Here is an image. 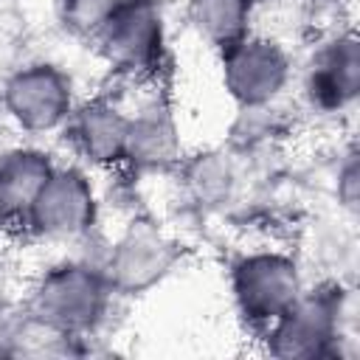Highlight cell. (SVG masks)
<instances>
[{
	"label": "cell",
	"instance_id": "cell-3",
	"mask_svg": "<svg viewBox=\"0 0 360 360\" xmlns=\"http://www.w3.org/2000/svg\"><path fill=\"white\" fill-rule=\"evenodd\" d=\"M104 59L127 73L155 68L163 48V17L155 0H118L93 31Z\"/></svg>",
	"mask_w": 360,
	"mask_h": 360
},
{
	"label": "cell",
	"instance_id": "cell-7",
	"mask_svg": "<svg viewBox=\"0 0 360 360\" xmlns=\"http://www.w3.org/2000/svg\"><path fill=\"white\" fill-rule=\"evenodd\" d=\"M340 298L332 292H301L270 326V352L278 357H321L340 338Z\"/></svg>",
	"mask_w": 360,
	"mask_h": 360
},
{
	"label": "cell",
	"instance_id": "cell-5",
	"mask_svg": "<svg viewBox=\"0 0 360 360\" xmlns=\"http://www.w3.org/2000/svg\"><path fill=\"white\" fill-rule=\"evenodd\" d=\"M222 79L228 93L245 104L259 107L273 101L290 76V59L273 39L264 37H239L222 48Z\"/></svg>",
	"mask_w": 360,
	"mask_h": 360
},
{
	"label": "cell",
	"instance_id": "cell-15",
	"mask_svg": "<svg viewBox=\"0 0 360 360\" xmlns=\"http://www.w3.org/2000/svg\"><path fill=\"white\" fill-rule=\"evenodd\" d=\"M3 225H6V222H3V208H0V228H3Z\"/></svg>",
	"mask_w": 360,
	"mask_h": 360
},
{
	"label": "cell",
	"instance_id": "cell-6",
	"mask_svg": "<svg viewBox=\"0 0 360 360\" xmlns=\"http://www.w3.org/2000/svg\"><path fill=\"white\" fill-rule=\"evenodd\" d=\"M96 219V194L79 169H53L37 194L25 225L48 239H76Z\"/></svg>",
	"mask_w": 360,
	"mask_h": 360
},
{
	"label": "cell",
	"instance_id": "cell-9",
	"mask_svg": "<svg viewBox=\"0 0 360 360\" xmlns=\"http://www.w3.org/2000/svg\"><path fill=\"white\" fill-rule=\"evenodd\" d=\"M70 138L76 149L93 163H115L124 160L127 127L129 118L112 107L110 101H90L70 112L68 118Z\"/></svg>",
	"mask_w": 360,
	"mask_h": 360
},
{
	"label": "cell",
	"instance_id": "cell-11",
	"mask_svg": "<svg viewBox=\"0 0 360 360\" xmlns=\"http://www.w3.org/2000/svg\"><path fill=\"white\" fill-rule=\"evenodd\" d=\"M360 87V51L354 34L338 37L312 68L309 90L321 107H346Z\"/></svg>",
	"mask_w": 360,
	"mask_h": 360
},
{
	"label": "cell",
	"instance_id": "cell-12",
	"mask_svg": "<svg viewBox=\"0 0 360 360\" xmlns=\"http://www.w3.org/2000/svg\"><path fill=\"white\" fill-rule=\"evenodd\" d=\"M174 155H177V132L166 110L149 107L135 118H129L124 160L143 169H158L174 160Z\"/></svg>",
	"mask_w": 360,
	"mask_h": 360
},
{
	"label": "cell",
	"instance_id": "cell-13",
	"mask_svg": "<svg viewBox=\"0 0 360 360\" xmlns=\"http://www.w3.org/2000/svg\"><path fill=\"white\" fill-rule=\"evenodd\" d=\"M250 0H188V20L200 37L225 48L245 37Z\"/></svg>",
	"mask_w": 360,
	"mask_h": 360
},
{
	"label": "cell",
	"instance_id": "cell-1",
	"mask_svg": "<svg viewBox=\"0 0 360 360\" xmlns=\"http://www.w3.org/2000/svg\"><path fill=\"white\" fill-rule=\"evenodd\" d=\"M110 281L87 264H59L31 290V318L59 338L90 332L110 298Z\"/></svg>",
	"mask_w": 360,
	"mask_h": 360
},
{
	"label": "cell",
	"instance_id": "cell-4",
	"mask_svg": "<svg viewBox=\"0 0 360 360\" xmlns=\"http://www.w3.org/2000/svg\"><path fill=\"white\" fill-rule=\"evenodd\" d=\"M3 107L17 127L28 132H48L70 118L73 84L56 65H28L8 76L3 87Z\"/></svg>",
	"mask_w": 360,
	"mask_h": 360
},
{
	"label": "cell",
	"instance_id": "cell-10",
	"mask_svg": "<svg viewBox=\"0 0 360 360\" xmlns=\"http://www.w3.org/2000/svg\"><path fill=\"white\" fill-rule=\"evenodd\" d=\"M56 166L45 152L37 149H11L0 158V208L3 222H20L25 225L28 211L42 191L45 180L51 177Z\"/></svg>",
	"mask_w": 360,
	"mask_h": 360
},
{
	"label": "cell",
	"instance_id": "cell-2",
	"mask_svg": "<svg viewBox=\"0 0 360 360\" xmlns=\"http://www.w3.org/2000/svg\"><path fill=\"white\" fill-rule=\"evenodd\" d=\"M231 287L242 318L256 326H273L301 295V276L290 256L264 250L236 262Z\"/></svg>",
	"mask_w": 360,
	"mask_h": 360
},
{
	"label": "cell",
	"instance_id": "cell-8",
	"mask_svg": "<svg viewBox=\"0 0 360 360\" xmlns=\"http://www.w3.org/2000/svg\"><path fill=\"white\" fill-rule=\"evenodd\" d=\"M174 262V248L158 231H129L112 250L107 264L110 287L121 292H141L152 287Z\"/></svg>",
	"mask_w": 360,
	"mask_h": 360
},
{
	"label": "cell",
	"instance_id": "cell-14",
	"mask_svg": "<svg viewBox=\"0 0 360 360\" xmlns=\"http://www.w3.org/2000/svg\"><path fill=\"white\" fill-rule=\"evenodd\" d=\"M340 197H343V202L349 208L357 200V166H354V160H349L346 169L340 172Z\"/></svg>",
	"mask_w": 360,
	"mask_h": 360
}]
</instances>
